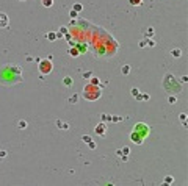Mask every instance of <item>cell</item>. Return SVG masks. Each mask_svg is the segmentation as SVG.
<instances>
[{
  "label": "cell",
  "instance_id": "1",
  "mask_svg": "<svg viewBox=\"0 0 188 186\" xmlns=\"http://www.w3.org/2000/svg\"><path fill=\"white\" fill-rule=\"evenodd\" d=\"M22 81V70L19 66L7 64L3 67H0V83L5 86H11L16 83Z\"/></svg>",
  "mask_w": 188,
  "mask_h": 186
},
{
  "label": "cell",
  "instance_id": "2",
  "mask_svg": "<svg viewBox=\"0 0 188 186\" xmlns=\"http://www.w3.org/2000/svg\"><path fill=\"white\" fill-rule=\"evenodd\" d=\"M83 97L86 100H97L101 97V88L97 84H92V83L86 84L83 89Z\"/></svg>",
  "mask_w": 188,
  "mask_h": 186
},
{
  "label": "cell",
  "instance_id": "3",
  "mask_svg": "<svg viewBox=\"0 0 188 186\" xmlns=\"http://www.w3.org/2000/svg\"><path fill=\"white\" fill-rule=\"evenodd\" d=\"M52 69H53V66H52V61H50V58L49 60H42V61H39V70H41V74H50L52 72Z\"/></svg>",
  "mask_w": 188,
  "mask_h": 186
},
{
  "label": "cell",
  "instance_id": "4",
  "mask_svg": "<svg viewBox=\"0 0 188 186\" xmlns=\"http://www.w3.org/2000/svg\"><path fill=\"white\" fill-rule=\"evenodd\" d=\"M133 131H136L143 139L149 135V127L146 125V124H138V125H135V128H133Z\"/></svg>",
  "mask_w": 188,
  "mask_h": 186
},
{
  "label": "cell",
  "instance_id": "5",
  "mask_svg": "<svg viewBox=\"0 0 188 186\" xmlns=\"http://www.w3.org/2000/svg\"><path fill=\"white\" fill-rule=\"evenodd\" d=\"M8 24H10L8 16H7L5 13H0V28H7V27H8Z\"/></svg>",
  "mask_w": 188,
  "mask_h": 186
},
{
  "label": "cell",
  "instance_id": "6",
  "mask_svg": "<svg viewBox=\"0 0 188 186\" xmlns=\"http://www.w3.org/2000/svg\"><path fill=\"white\" fill-rule=\"evenodd\" d=\"M130 138H132V141H133V142H136V144H141V142L144 141V139H143V138H141V136L136 133V131H132Z\"/></svg>",
  "mask_w": 188,
  "mask_h": 186
},
{
  "label": "cell",
  "instance_id": "7",
  "mask_svg": "<svg viewBox=\"0 0 188 186\" xmlns=\"http://www.w3.org/2000/svg\"><path fill=\"white\" fill-rule=\"evenodd\" d=\"M96 133H97V135H102V136H104V135H105V125H104V124L97 125V127H96Z\"/></svg>",
  "mask_w": 188,
  "mask_h": 186
},
{
  "label": "cell",
  "instance_id": "8",
  "mask_svg": "<svg viewBox=\"0 0 188 186\" xmlns=\"http://www.w3.org/2000/svg\"><path fill=\"white\" fill-rule=\"evenodd\" d=\"M53 5V0H42V7H46V8H50Z\"/></svg>",
  "mask_w": 188,
  "mask_h": 186
},
{
  "label": "cell",
  "instance_id": "9",
  "mask_svg": "<svg viewBox=\"0 0 188 186\" xmlns=\"http://www.w3.org/2000/svg\"><path fill=\"white\" fill-rule=\"evenodd\" d=\"M130 2V5H133V7H138V5H141V2L143 0H129Z\"/></svg>",
  "mask_w": 188,
  "mask_h": 186
},
{
  "label": "cell",
  "instance_id": "10",
  "mask_svg": "<svg viewBox=\"0 0 188 186\" xmlns=\"http://www.w3.org/2000/svg\"><path fill=\"white\" fill-rule=\"evenodd\" d=\"M63 81H64V84H66V86H71V84H72V78H71V77H66Z\"/></svg>",
  "mask_w": 188,
  "mask_h": 186
},
{
  "label": "cell",
  "instance_id": "11",
  "mask_svg": "<svg viewBox=\"0 0 188 186\" xmlns=\"http://www.w3.org/2000/svg\"><path fill=\"white\" fill-rule=\"evenodd\" d=\"M171 53H172V56H176V58H179V55H180V50L177 49V50H172Z\"/></svg>",
  "mask_w": 188,
  "mask_h": 186
},
{
  "label": "cell",
  "instance_id": "12",
  "mask_svg": "<svg viewBox=\"0 0 188 186\" xmlns=\"http://www.w3.org/2000/svg\"><path fill=\"white\" fill-rule=\"evenodd\" d=\"M129 72H130V67H129V66H124V67H122V74H129Z\"/></svg>",
  "mask_w": 188,
  "mask_h": 186
},
{
  "label": "cell",
  "instance_id": "13",
  "mask_svg": "<svg viewBox=\"0 0 188 186\" xmlns=\"http://www.w3.org/2000/svg\"><path fill=\"white\" fill-rule=\"evenodd\" d=\"M74 10H77V11H82V5H80V3H75V5H74Z\"/></svg>",
  "mask_w": 188,
  "mask_h": 186
},
{
  "label": "cell",
  "instance_id": "14",
  "mask_svg": "<svg viewBox=\"0 0 188 186\" xmlns=\"http://www.w3.org/2000/svg\"><path fill=\"white\" fill-rule=\"evenodd\" d=\"M71 55H74V56H77V55H78V52H77L75 49H71Z\"/></svg>",
  "mask_w": 188,
  "mask_h": 186
},
{
  "label": "cell",
  "instance_id": "15",
  "mask_svg": "<svg viewBox=\"0 0 188 186\" xmlns=\"http://www.w3.org/2000/svg\"><path fill=\"white\" fill-rule=\"evenodd\" d=\"M91 83H92V84H99V80H97V78H92Z\"/></svg>",
  "mask_w": 188,
  "mask_h": 186
},
{
  "label": "cell",
  "instance_id": "16",
  "mask_svg": "<svg viewBox=\"0 0 188 186\" xmlns=\"http://www.w3.org/2000/svg\"><path fill=\"white\" fill-rule=\"evenodd\" d=\"M47 38H49V39H55V38H57V36H55V35H53V33H52V35H47Z\"/></svg>",
  "mask_w": 188,
  "mask_h": 186
}]
</instances>
